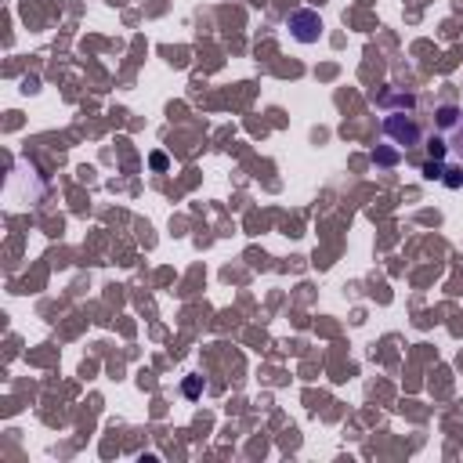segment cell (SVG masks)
<instances>
[{"mask_svg": "<svg viewBox=\"0 0 463 463\" xmlns=\"http://www.w3.org/2000/svg\"><path fill=\"white\" fill-rule=\"evenodd\" d=\"M289 29H293V36H297L300 43H315L318 33H322V18H318L315 11H293V14H289Z\"/></svg>", "mask_w": 463, "mask_h": 463, "instance_id": "3", "label": "cell"}, {"mask_svg": "<svg viewBox=\"0 0 463 463\" xmlns=\"http://www.w3.org/2000/svg\"><path fill=\"white\" fill-rule=\"evenodd\" d=\"M449 152L463 163V112L459 109H441L438 112V134L430 137V156L434 159H445Z\"/></svg>", "mask_w": 463, "mask_h": 463, "instance_id": "1", "label": "cell"}, {"mask_svg": "<svg viewBox=\"0 0 463 463\" xmlns=\"http://www.w3.org/2000/svg\"><path fill=\"white\" fill-rule=\"evenodd\" d=\"M383 130H387V137L402 141L405 148L420 145V137H423V130H420V123H416L412 116H387V119H383Z\"/></svg>", "mask_w": 463, "mask_h": 463, "instance_id": "2", "label": "cell"}]
</instances>
